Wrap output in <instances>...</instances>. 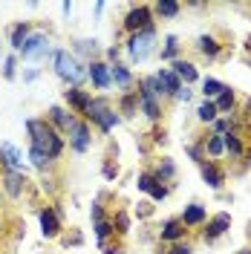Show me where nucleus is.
Segmentation results:
<instances>
[{"instance_id": "obj_1", "label": "nucleus", "mask_w": 251, "mask_h": 254, "mask_svg": "<svg viewBox=\"0 0 251 254\" xmlns=\"http://www.w3.org/2000/svg\"><path fill=\"white\" fill-rule=\"evenodd\" d=\"M26 133H29L32 147L44 150L52 162H55V159H61V153H63V136L49 125L47 119H26Z\"/></svg>"}, {"instance_id": "obj_2", "label": "nucleus", "mask_w": 251, "mask_h": 254, "mask_svg": "<svg viewBox=\"0 0 251 254\" xmlns=\"http://www.w3.org/2000/svg\"><path fill=\"white\" fill-rule=\"evenodd\" d=\"M52 66H55V75H58L63 84H69V87H81V81H84V75H87L84 64H81L72 52H66V49H55Z\"/></svg>"}, {"instance_id": "obj_3", "label": "nucleus", "mask_w": 251, "mask_h": 254, "mask_svg": "<svg viewBox=\"0 0 251 254\" xmlns=\"http://www.w3.org/2000/svg\"><path fill=\"white\" fill-rule=\"evenodd\" d=\"M84 122H87V125L93 122L101 133H110L113 127L122 122V116L116 113V107H110L107 98H93V101L87 104V110H84Z\"/></svg>"}, {"instance_id": "obj_4", "label": "nucleus", "mask_w": 251, "mask_h": 254, "mask_svg": "<svg viewBox=\"0 0 251 254\" xmlns=\"http://www.w3.org/2000/svg\"><path fill=\"white\" fill-rule=\"evenodd\" d=\"M153 49H156V29H153V26H150V29H144V32H136V35H130V38H127V55H130V61H133V64L144 61Z\"/></svg>"}, {"instance_id": "obj_5", "label": "nucleus", "mask_w": 251, "mask_h": 254, "mask_svg": "<svg viewBox=\"0 0 251 254\" xmlns=\"http://www.w3.org/2000/svg\"><path fill=\"white\" fill-rule=\"evenodd\" d=\"M125 32H130V35H136V32H144L153 26V6H133L130 12L125 15Z\"/></svg>"}, {"instance_id": "obj_6", "label": "nucleus", "mask_w": 251, "mask_h": 254, "mask_svg": "<svg viewBox=\"0 0 251 254\" xmlns=\"http://www.w3.org/2000/svg\"><path fill=\"white\" fill-rule=\"evenodd\" d=\"M47 55H49V38L44 32H32L26 38V44H23V49L17 52V58H23V61H41Z\"/></svg>"}, {"instance_id": "obj_7", "label": "nucleus", "mask_w": 251, "mask_h": 254, "mask_svg": "<svg viewBox=\"0 0 251 254\" xmlns=\"http://www.w3.org/2000/svg\"><path fill=\"white\" fill-rule=\"evenodd\" d=\"M38 220H41V231H44V237H47V240L61 237L63 220H61V208H58V205L41 208V211H38Z\"/></svg>"}, {"instance_id": "obj_8", "label": "nucleus", "mask_w": 251, "mask_h": 254, "mask_svg": "<svg viewBox=\"0 0 251 254\" xmlns=\"http://www.w3.org/2000/svg\"><path fill=\"white\" fill-rule=\"evenodd\" d=\"M66 139H69V147L75 153H87L90 144H93V136H90V125L84 119H72V125L66 130Z\"/></svg>"}, {"instance_id": "obj_9", "label": "nucleus", "mask_w": 251, "mask_h": 254, "mask_svg": "<svg viewBox=\"0 0 251 254\" xmlns=\"http://www.w3.org/2000/svg\"><path fill=\"white\" fill-rule=\"evenodd\" d=\"M87 75H90V81H93L95 90H110V87H113V81H110V64L90 61V64H87Z\"/></svg>"}, {"instance_id": "obj_10", "label": "nucleus", "mask_w": 251, "mask_h": 254, "mask_svg": "<svg viewBox=\"0 0 251 254\" xmlns=\"http://www.w3.org/2000/svg\"><path fill=\"white\" fill-rule=\"evenodd\" d=\"M228 228H231V214L220 211V214H217L214 220L208 222V228L202 231V240H205V243H217V240H220L222 234L228 231Z\"/></svg>"}, {"instance_id": "obj_11", "label": "nucleus", "mask_w": 251, "mask_h": 254, "mask_svg": "<svg viewBox=\"0 0 251 254\" xmlns=\"http://www.w3.org/2000/svg\"><path fill=\"white\" fill-rule=\"evenodd\" d=\"M3 190L9 199H20L23 190H26V174H17V171H6L3 174Z\"/></svg>"}, {"instance_id": "obj_12", "label": "nucleus", "mask_w": 251, "mask_h": 254, "mask_svg": "<svg viewBox=\"0 0 251 254\" xmlns=\"http://www.w3.org/2000/svg\"><path fill=\"white\" fill-rule=\"evenodd\" d=\"M0 165H3L6 171L23 174V156H20V150H17L15 144H9V142L0 144Z\"/></svg>"}, {"instance_id": "obj_13", "label": "nucleus", "mask_w": 251, "mask_h": 254, "mask_svg": "<svg viewBox=\"0 0 251 254\" xmlns=\"http://www.w3.org/2000/svg\"><path fill=\"white\" fill-rule=\"evenodd\" d=\"M63 101L69 104V110H75V113L84 116L87 104L93 101V95L87 93V90H81V87H66V90H63Z\"/></svg>"}, {"instance_id": "obj_14", "label": "nucleus", "mask_w": 251, "mask_h": 254, "mask_svg": "<svg viewBox=\"0 0 251 254\" xmlns=\"http://www.w3.org/2000/svg\"><path fill=\"white\" fill-rule=\"evenodd\" d=\"M110 81L119 87V90H125V93H130V87L136 84V78H133V72H130V66L127 64H110Z\"/></svg>"}, {"instance_id": "obj_15", "label": "nucleus", "mask_w": 251, "mask_h": 254, "mask_svg": "<svg viewBox=\"0 0 251 254\" xmlns=\"http://www.w3.org/2000/svg\"><path fill=\"white\" fill-rule=\"evenodd\" d=\"M72 119H75V116H72L69 110H63L61 104H52V107L47 110V122L55 127L58 133H66V130H69V125H72Z\"/></svg>"}, {"instance_id": "obj_16", "label": "nucleus", "mask_w": 251, "mask_h": 254, "mask_svg": "<svg viewBox=\"0 0 251 254\" xmlns=\"http://www.w3.org/2000/svg\"><path fill=\"white\" fill-rule=\"evenodd\" d=\"M156 81H159L162 95H176L179 90H182V81L176 78V72H173L171 66H162V69L156 72Z\"/></svg>"}, {"instance_id": "obj_17", "label": "nucleus", "mask_w": 251, "mask_h": 254, "mask_svg": "<svg viewBox=\"0 0 251 254\" xmlns=\"http://www.w3.org/2000/svg\"><path fill=\"white\" fill-rule=\"evenodd\" d=\"M188 234V228L182 225V220H165L159 228V240L162 243H179V240Z\"/></svg>"}, {"instance_id": "obj_18", "label": "nucleus", "mask_w": 251, "mask_h": 254, "mask_svg": "<svg viewBox=\"0 0 251 254\" xmlns=\"http://www.w3.org/2000/svg\"><path fill=\"white\" fill-rule=\"evenodd\" d=\"M199 174H202V179L214 190H220L222 185H225V171H222L217 162H202V165H199Z\"/></svg>"}, {"instance_id": "obj_19", "label": "nucleus", "mask_w": 251, "mask_h": 254, "mask_svg": "<svg viewBox=\"0 0 251 254\" xmlns=\"http://www.w3.org/2000/svg\"><path fill=\"white\" fill-rule=\"evenodd\" d=\"M29 35H32V26L26 23V20H20V23H15V26H12V32H9V47L15 49V52H20Z\"/></svg>"}, {"instance_id": "obj_20", "label": "nucleus", "mask_w": 251, "mask_h": 254, "mask_svg": "<svg viewBox=\"0 0 251 254\" xmlns=\"http://www.w3.org/2000/svg\"><path fill=\"white\" fill-rule=\"evenodd\" d=\"M196 49L202 52L205 58H211V61H214V58H220L222 44L214 38V35H199V38H196Z\"/></svg>"}, {"instance_id": "obj_21", "label": "nucleus", "mask_w": 251, "mask_h": 254, "mask_svg": "<svg viewBox=\"0 0 251 254\" xmlns=\"http://www.w3.org/2000/svg\"><path fill=\"white\" fill-rule=\"evenodd\" d=\"M222 139H225V153H231V159L246 156V142H243L240 130H228V133H225Z\"/></svg>"}, {"instance_id": "obj_22", "label": "nucleus", "mask_w": 251, "mask_h": 254, "mask_svg": "<svg viewBox=\"0 0 251 254\" xmlns=\"http://www.w3.org/2000/svg\"><path fill=\"white\" fill-rule=\"evenodd\" d=\"M171 69L176 72V78L185 81V84H193V81H199V72H196V66H193L190 61H182V58H176Z\"/></svg>"}, {"instance_id": "obj_23", "label": "nucleus", "mask_w": 251, "mask_h": 254, "mask_svg": "<svg viewBox=\"0 0 251 254\" xmlns=\"http://www.w3.org/2000/svg\"><path fill=\"white\" fill-rule=\"evenodd\" d=\"M179 220H182L185 228H196V225H202V222H205V208L193 202V205H188L185 211H182V217H179Z\"/></svg>"}, {"instance_id": "obj_24", "label": "nucleus", "mask_w": 251, "mask_h": 254, "mask_svg": "<svg viewBox=\"0 0 251 254\" xmlns=\"http://www.w3.org/2000/svg\"><path fill=\"white\" fill-rule=\"evenodd\" d=\"M139 110L150 119V122H159L162 119V98H141L139 95Z\"/></svg>"}, {"instance_id": "obj_25", "label": "nucleus", "mask_w": 251, "mask_h": 254, "mask_svg": "<svg viewBox=\"0 0 251 254\" xmlns=\"http://www.w3.org/2000/svg\"><path fill=\"white\" fill-rule=\"evenodd\" d=\"M119 113H125L127 119L139 113V93H136V90H130V93H122V98H119Z\"/></svg>"}, {"instance_id": "obj_26", "label": "nucleus", "mask_w": 251, "mask_h": 254, "mask_svg": "<svg viewBox=\"0 0 251 254\" xmlns=\"http://www.w3.org/2000/svg\"><path fill=\"white\" fill-rule=\"evenodd\" d=\"M214 104H217V113H234L237 107V93L231 87H225L217 98H214Z\"/></svg>"}, {"instance_id": "obj_27", "label": "nucleus", "mask_w": 251, "mask_h": 254, "mask_svg": "<svg viewBox=\"0 0 251 254\" xmlns=\"http://www.w3.org/2000/svg\"><path fill=\"white\" fill-rule=\"evenodd\" d=\"M136 93H139L141 98H162V90H159L156 75H144V78L139 81V90H136Z\"/></svg>"}, {"instance_id": "obj_28", "label": "nucleus", "mask_w": 251, "mask_h": 254, "mask_svg": "<svg viewBox=\"0 0 251 254\" xmlns=\"http://www.w3.org/2000/svg\"><path fill=\"white\" fill-rule=\"evenodd\" d=\"M93 228H95V240H98V246H107V240L113 237V222H110V217L95 220Z\"/></svg>"}, {"instance_id": "obj_29", "label": "nucleus", "mask_w": 251, "mask_h": 254, "mask_svg": "<svg viewBox=\"0 0 251 254\" xmlns=\"http://www.w3.org/2000/svg\"><path fill=\"white\" fill-rule=\"evenodd\" d=\"M150 174H153V179H156V182H168V179H173V176H176V165H173L171 159H162V162H159Z\"/></svg>"}, {"instance_id": "obj_30", "label": "nucleus", "mask_w": 251, "mask_h": 254, "mask_svg": "<svg viewBox=\"0 0 251 254\" xmlns=\"http://www.w3.org/2000/svg\"><path fill=\"white\" fill-rule=\"evenodd\" d=\"M110 222H113V234H119V237H125L130 231V214L127 211H116L110 217Z\"/></svg>"}, {"instance_id": "obj_31", "label": "nucleus", "mask_w": 251, "mask_h": 254, "mask_svg": "<svg viewBox=\"0 0 251 254\" xmlns=\"http://www.w3.org/2000/svg\"><path fill=\"white\" fill-rule=\"evenodd\" d=\"M153 12L162 17H176L179 12H182V6L176 3V0H159L156 6H153Z\"/></svg>"}, {"instance_id": "obj_32", "label": "nucleus", "mask_w": 251, "mask_h": 254, "mask_svg": "<svg viewBox=\"0 0 251 254\" xmlns=\"http://www.w3.org/2000/svg\"><path fill=\"white\" fill-rule=\"evenodd\" d=\"M196 119H199L202 125H214V122H217V104H214V101H202L199 110H196Z\"/></svg>"}, {"instance_id": "obj_33", "label": "nucleus", "mask_w": 251, "mask_h": 254, "mask_svg": "<svg viewBox=\"0 0 251 254\" xmlns=\"http://www.w3.org/2000/svg\"><path fill=\"white\" fill-rule=\"evenodd\" d=\"M225 90V84L222 81H217V78H205L202 81V95H205V101H214L217 95Z\"/></svg>"}, {"instance_id": "obj_34", "label": "nucleus", "mask_w": 251, "mask_h": 254, "mask_svg": "<svg viewBox=\"0 0 251 254\" xmlns=\"http://www.w3.org/2000/svg\"><path fill=\"white\" fill-rule=\"evenodd\" d=\"M29 159H32V165L38 168V171H49V165H52V159L44 153V150H38V147H32L29 144Z\"/></svg>"}, {"instance_id": "obj_35", "label": "nucleus", "mask_w": 251, "mask_h": 254, "mask_svg": "<svg viewBox=\"0 0 251 254\" xmlns=\"http://www.w3.org/2000/svg\"><path fill=\"white\" fill-rule=\"evenodd\" d=\"M205 153L222 156V153H225V139H222V136H208V139H205Z\"/></svg>"}, {"instance_id": "obj_36", "label": "nucleus", "mask_w": 251, "mask_h": 254, "mask_svg": "<svg viewBox=\"0 0 251 254\" xmlns=\"http://www.w3.org/2000/svg\"><path fill=\"white\" fill-rule=\"evenodd\" d=\"M156 185H159V182L153 179V174H150V171H141V174L136 176V188H139L141 193H150Z\"/></svg>"}, {"instance_id": "obj_37", "label": "nucleus", "mask_w": 251, "mask_h": 254, "mask_svg": "<svg viewBox=\"0 0 251 254\" xmlns=\"http://www.w3.org/2000/svg\"><path fill=\"white\" fill-rule=\"evenodd\" d=\"M176 52H179V38L176 35H168L165 38V49H162V58L168 61V58H176Z\"/></svg>"}, {"instance_id": "obj_38", "label": "nucleus", "mask_w": 251, "mask_h": 254, "mask_svg": "<svg viewBox=\"0 0 251 254\" xmlns=\"http://www.w3.org/2000/svg\"><path fill=\"white\" fill-rule=\"evenodd\" d=\"M185 150H188V156L193 159V162H199V165L205 162V139H202V142H193V144H188Z\"/></svg>"}, {"instance_id": "obj_39", "label": "nucleus", "mask_w": 251, "mask_h": 254, "mask_svg": "<svg viewBox=\"0 0 251 254\" xmlns=\"http://www.w3.org/2000/svg\"><path fill=\"white\" fill-rule=\"evenodd\" d=\"M116 176H119V162H116V159H104V179H116Z\"/></svg>"}, {"instance_id": "obj_40", "label": "nucleus", "mask_w": 251, "mask_h": 254, "mask_svg": "<svg viewBox=\"0 0 251 254\" xmlns=\"http://www.w3.org/2000/svg\"><path fill=\"white\" fill-rule=\"evenodd\" d=\"M75 52H81V55H95L98 47H95V41H75Z\"/></svg>"}, {"instance_id": "obj_41", "label": "nucleus", "mask_w": 251, "mask_h": 254, "mask_svg": "<svg viewBox=\"0 0 251 254\" xmlns=\"http://www.w3.org/2000/svg\"><path fill=\"white\" fill-rule=\"evenodd\" d=\"M15 66H17V55H9L3 61V78H15Z\"/></svg>"}, {"instance_id": "obj_42", "label": "nucleus", "mask_w": 251, "mask_h": 254, "mask_svg": "<svg viewBox=\"0 0 251 254\" xmlns=\"http://www.w3.org/2000/svg\"><path fill=\"white\" fill-rule=\"evenodd\" d=\"M231 130V119H217L214 122V136H225Z\"/></svg>"}, {"instance_id": "obj_43", "label": "nucleus", "mask_w": 251, "mask_h": 254, "mask_svg": "<svg viewBox=\"0 0 251 254\" xmlns=\"http://www.w3.org/2000/svg\"><path fill=\"white\" fill-rule=\"evenodd\" d=\"M165 196H168V188H165V185H162V182H159L156 188L150 190V199H153V202H162V199H165Z\"/></svg>"}, {"instance_id": "obj_44", "label": "nucleus", "mask_w": 251, "mask_h": 254, "mask_svg": "<svg viewBox=\"0 0 251 254\" xmlns=\"http://www.w3.org/2000/svg\"><path fill=\"white\" fill-rule=\"evenodd\" d=\"M190 252H193V246H188V243H173L168 254H190Z\"/></svg>"}, {"instance_id": "obj_45", "label": "nucleus", "mask_w": 251, "mask_h": 254, "mask_svg": "<svg viewBox=\"0 0 251 254\" xmlns=\"http://www.w3.org/2000/svg\"><path fill=\"white\" fill-rule=\"evenodd\" d=\"M81 240H84V237H81L78 231H72V234H66V237H63V243H66V246H69V243H72V246H81Z\"/></svg>"}, {"instance_id": "obj_46", "label": "nucleus", "mask_w": 251, "mask_h": 254, "mask_svg": "<svg viewBox=\"0 0 251 254\" xmlns=\"http://www.w3.org/2000/svg\"><path fill=\"white\" fill-rule=\"evenodd\" d=\"M153 214V205L150 202H141V208H139V217H150Z\"/></svg>"}, {"instance_id": "obj_47", "label": "nucleus", "mask_w": 251, "mask_h": 254, "mask_svg": "<svg viewBox=\"0 0 251 254\" xmlns=\"http://www.w3.org/2000/svg\"><path fill=\"white\" fill-rule=\"evenodd\" d=\"M173 98H176V101H188V98H190V90H188V87H182V90L173 95Z\"/></svg>"}, {"instance_id": "obj_48", "label": "nucleus", "mask_w": 251, "mask_h": 254, "mask_svg": "<svg viewBox=\"0 0 251 254\" xmlns=\"http://www.w3.org/2000/svg\"><path fill=\"white\" fill-rule=\"evenodd\" d=\"M23 78H26V81H35V78H38V69H29V72H26Z\"/></svg>"}, {"instance_id": "obj_49", "label": "nucleus", "mask_w": 251, "mask_h": 254, "mask_svg": "<svg viewBox=\"0 0 251 254\" xmlns=\"http://www.w3.org/2000/svg\"><path fill=\"white\" fill-rule=\"evenodd\" d=\"M6 234V222H3V217H0V237Z\"/></svg>"}, {"instance_id": "obj_50", "label": "nucleus", "mask_w": 251, "mask_h": 254, "mask_svg": "<svg viewBox=\"0 0 251 254\" xmlns=\"http://www.w3.org/2000/svg\"><path fill=\"white\" fill-rule=\"evenodd\" d=\"M246 159H249V165H251V150H246Z\"/></svg>"}, {"instance_id": "obj_51", "label": "nucleus", "mask_w": 251, "mask_h": 254, "mask_svg": "<svg viewBox=\"0 0 251 254\" xmlns=\"http://www.w3.org/2000/svg\"><path fill=\"white\" fill-rule=\"evenodd\" d=\"M237 254H251V249H243V252H237Z\"/></svg>"}, {"instance_id": "obj_52", "label": "nucleus", "mask_w": 251, "mask_h": 254, "mask_svg": "<svg viewBox=\"0 0 251 254\" xmlns=\"http://www.w3.org/2000/svg\"><path fill=\"white\" fill-rule=\"evenodd\" d=\"M0 52H3V47H0Z\"/></svg>"}]
</instances>
